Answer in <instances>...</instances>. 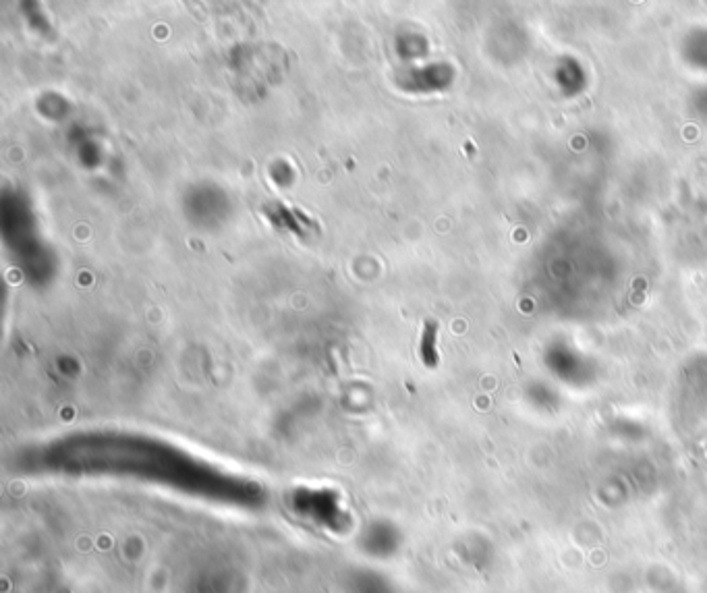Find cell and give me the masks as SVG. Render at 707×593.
<instances>
[{
  "label": "cell",
  "mask_w": 707,
  "mask_h": 593,
  "mask_svg": "<svg viewBox=\"0 0 707 593\" xmlns=\"http://www.w3.org/2000/svg\"><path fill=\"white\" fill-rule=\"evenodd\" d=\"M421 357L423 363L428 367H434L438 363V353H436V324L428 322L426 324V332H423L421 338Z\"/></svg>",
  "instance_id": "obj_1"
}]
</instances>
